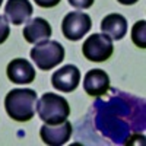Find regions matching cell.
Instances as JSON below:
<instances>
[{
	"label": "cell",
	"instance_id": "277c9868",
	"mask_svg": "<svg viewBox=\"0 0 146 146\" xmlns=\"http://www.w3.org/2000/svg\"><path fill=\"white\" fill-rule=\"evenodd\" d=\"M114 51L113 40L105 34H92L85 40L82 45V53L85 58L91 62H105L111 57Z\"/></svg>",
	"mask_w": 146,
	"mask_h": 146
},
{
	"label": "cell",
	"instance_id": "2e32d148",
	"mask_svg": "<svg viewBox=\"0 0 146 146\" xmlns=\"http://www.w3.org/2000/svg\"><path fill=\"white\" fill-rule=\"evenodd\" d=\"M35 3L41 6V7H47V9H50V7H54L60 3V0H35Z\"/></svg>",
	"mask_w": 146,
	"mask_h": 146
},
{
	"label": "cell",
	"instance_id": "ba28073f",
	"mask_svg": "<svg viewBox=\"0 0 146 146\" xmlns=\"http://www.w3.org/2000/svg\"><path fill=\"white\" fill-rule=\"evenodd\" d=\"M10 82L18 85H25L35 80V69L27 58H13L6 69Z\"/></svg>",
	"mask_w": 146,
	"mask_h": 146
},
{
	"label": "cell",
	"instance_id": "3957f363",
	"mask_svg": "<svg viewBox=\"0 0 146 146\" xmlns=\"http://www.w3.org/2000/svg\"><path fill=\"white\" fill-rule=\"evenodd\" d=\"M31 58L40 70H51L64 60V47L58 41L44 40L32 47Z\"/></svg>",
	"mask_w": 146,
	"mask_h": 146
},
{
	"label": "cell",
	"instance_id": "7a4b0ae2",
	"mask_svg": "<svg viewBox=\"0 0 146 146\" xmlns=\"http://www.w3.org/2000/svg\"><path fill=\"white\" fill-rule=\"evenodd\" d=\"M36 113L45 124H60L70 115V105L62 95L47 92L36 101Z\"/></svg>",
	"mask_w": 146,
	"mask_h": 146
},
{
	"label": "cell",
	"instance_id": "30bf717a",
	"mask_svg": "<svg viewBox=\"0 0 146 146\" xmlns=\"http://www.w3.org/2000/svg\"><path fill=\"white\" fill-rule=\"evenodd\" d=\"M51 27L44 18H34L27 21V25L23 28V38L29 44H35L44 40H48L51 36Z\"/></svg>",
	"mask_w": 146,
	"mask_h": 146
},
{
	"label": "cell",
	"instance_id": "9a60e30c",
	"mask_svg": "<svg viewBox=\"0 0 146 146\" xmlns=\"http://www.w3.org/2000/svg\"><path fill=\"white\" fill-rule=\"evenodd\" d=\"M69 5L76 9H89L95 0H67Z\"/></svg>",
	"mask_w": 146,
	"mask_h": 146
},
{
	"label": "cell",
	"instance_id": "8992f818",
	"mask_svg": "<svg viewBox=\"0 0 146 146\" xmlns=\"http://www.w3.org/2000/svg\"><path fill=\"white\" fill-rule=\"evenodd\" d=\"M80 82V72L75 64H66L56 70L51 76V85L60 92H73Z\"/></svg>",
	"mask_w": 146,
	"mask_h": 146
},
{
	"label": "cell",
	"instance_id": "9c48e42d",
	"mask_svg": "<svg viewBox=\"0 0 146 146\" xmlns=\"http://www.w3.org/2000/svg\"><path fill=\"white\" fill-rule=\"evenodd\" d=\"M83 89L91 96L105 95L110 89V76L102 69H92L85 75Z\"/></svg>",
	"mask_w": 146,
	"mask_h": 146
},
{
	"label": "cell",
	"instance_id": "5bb4252c",
	"mask_svg": "<svg viewBox=\"0 0 146 146\" xmlns=\"http://www.w3.org/2000/svg\"><path fill=\"white\" fill-rule=\"evenodd\" d=\"M10 35V27L6 16L0 15V44H3Z\"/></svg>",
	"mask_w": 146,
	"mask_h": 146
},
{
	"label": "cell",
	"instance_id": "4fadbf2b",
	"mask_svg": "<svg viewBox=\"0 0 146 146\" xmlns=\"http://www.w3.org/2000/svg\"><path fill=\"white\" fill-rule=\"evenodd\" d=\"M131 41L140 48H146V22L137 21L131 28Z\"/></svg>",
	"mask_w": 146,
	"mask_h": 146
},
{
	"label": "cell",
	"instance_id": "52a82bcc",
	"mask_svg": "<svg viewBox=\"0 0 146 146\" xmlns=\"http://www.w3.org/2000/svg\"><path fill=\"white\" fill-rule=\"evenodd\" d=\"M72 124L70 121H63L60 124H45L40 129V136L45 145L50 146H62L64 145L72 136Z\"/></svg>",
	"mask_w": 146,
	"mask_h": 146
},
{
	"label": "cell",
	"instance_id": "6da1fadb",
	"mask_svg": "<svg viewBox=\"0 0 146 146\" xmlns=\"http://www.w3.org/2000/svg\"><path fill=\"white\" fill-rule=\"evenodd\" d=\"M38 96L34 89H12L5 98V108L10 118L16 121H29L36 110Z\"/></svg>",
	"mask_w": 146,
	"mask_h": 146
},
{
	"label": "cell",
	"instance_id": "8fae6325",
	"mask_svg": "<svg viewBox=\"0 0 146 146\" xmlns=\"http://www.w3.org/2000/svg\"><path fill=\"white\" fill-rule=\"evenodd\" d=\"M32 5L29 0H7L5 6V16L13 25L25 23L32 15Z\"/></svg>",
	"mask_w": 146,
	"mask_h": 146
},
{
	"label": "cell",
	"instance_id": "ac0fdd59",
	"mask_svg": "<svg viewBox=\"0 0 146 146\" xmlns=\"http://www.w3.org/2000/svg\"><path fill=\"white\" fill-rule=\"evenodd\" d=\"M2 3H3V0H0V6H2Z\"/></svg>",
	"mask_w": 146,
	"mask_h": 146
},
{
	"label": "cell",
	"instance_id": "7c38bea8",
	"mask_svg": "<svg viewBox=\"0 0 146 146\" xmlns=\"http://www.w3.org/2000/svg\"><path fill=\"white\" fill-rule=\"evenodd\" d=\"M101 31L113 41H120L127 34V21L120 13H110L101 21Z\"/></svg>",
	"mask_w": 146,
	"mask_h": 146
},
{
	"label": "cell",
	"instance_id": "5b68a950",
	"mask_svg": "<svg viewBox=\"0 0 146 146\" xmlns=\"http://www.w3.org/2000/svg\"><path fill=\"white\" fill-rule=\"evenodd\" d=\"M92 28L91 16L85 12H70L63 18L62 31L69 41H79Z\"/></svg>",
	"mask_w": 146,
	"mask_h": 146
},
{
	"label": "cell",
	"instance_id": "e0dca14e",
	"mask_svg": "<svg viewBox=\"0 0 146 146\" xmlns=\"http://www.w3.org/2000/svg\"><path fill=\"white\" fill-rule=\"evenodd\" d=\"M117 2L118 3H121V5H135V3H137L139 2V0H117Z\"/></svg>",
	"mask_w": 146,
	"mask_h": 146
}]
</instances>
